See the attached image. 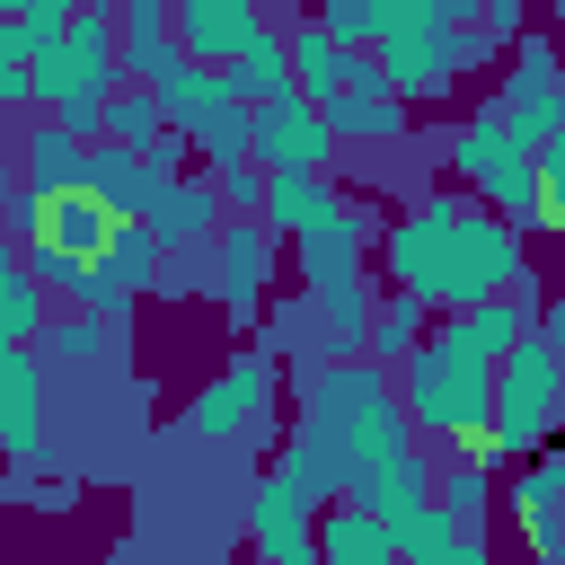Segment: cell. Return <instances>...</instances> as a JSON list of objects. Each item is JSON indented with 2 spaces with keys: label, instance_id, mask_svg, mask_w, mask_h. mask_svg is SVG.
I'll list each match as a JSON object with an SVG mask.
<instances>
[{
  "label": "cell",
  "instance_id": "8992f818",
  "mask_svg": "<svg viewBox=\"0 0 565 565\" xmlns=\"http://www.w3.org/2000/svg\"><path fill=\"white\" fill-rule=\"evenodd\" d=\"M327 494H344V486L327 477V459L300 450V441H282V459L265 468L256 512H247L256 565H318V512H327Z\"/></svg>",
  "mask_w": 565,
  "mask_h": 565
},
{
  "label": "cell",
  "instance_id": "3957f363",
  "mask_svg": "<svg viewBox=\"0 0 565 565\" xmlns=\"http://www.w3.org/2000/svg\"><path fill=\"white\" fill-rule=\"evenodd\" d=\"M291 441L318 450L327 477L362 494L388 459H406L415 415H406V397L388 388V362H327L318 380H300V424H291Z\"/></svg>",
  "mask_w": 565,
  "mask_h": 565
},
{
  "label": "cell",
  "instance_id": "2e32d148",
  "mask_svg": "<svg viewBox=\"0 0 565 565\" xmlns=\"http://www.w3.org/2000/svg\"><path fill=\"white\" fill-rule=\"evenodd\" d=\"M159 88V106H168V132H185V141H203L221 115H238L247 97L230 88V71H203V62H177L168 79H150Z\"/></svg>",
  "mask_w": 565,
  "mask_h": 565
},
{
  "label": "cell",
  "instance_id": "7402d4cb",
  "mask_svg": "<svg viewBox=\"0 0 565 565\" xmlns=\"http://www.w3.org/2000/svg\"><path fill=\"white\" fill-rule=\"evenodd\" d=\"M212 212H221V185H168L150 203V238L159 247H194V238H212Z\"/></svg>",
  "mask_w": 565,
  "mask_h": 565
},
{
  "label": "cell",
  "instance_id": "44dd1931",
  "mask_svg": "<svg viewBox=\"0 0 565 565\" xmlns=\"http://www.w3.org/2000/svg\"><path fill=\"white\" fill-rule=\"evenodd\" d=\"M79 177H88V150H79V132H71V124L26 132V185H35V194H71Z\"/></svg>",
  "mask_w": 565,
  "mask_h": 565
},
{
  "label": "cell",
  "instance_id": "9a60e30c",
  "mask_svg": "<svg viewBox=\"0 0 565 565\" xmlns=\"http://www.w3.org/2000/svg\"><path fill=\"white\" fill-rule=\"evenodd\" d=\"M265 35V0H177V44L194 62H238V44Z\"/></svg>",
  "mask_w": 565,
  "mask_h": 565
},
{
  "label": "cell",
  "instance_id": "1f68e13d",
  "mask_svg": "<svg viewBox=\"0 0 565 565\" xmlns=\"http://www.w3.org/2000/svg\"><path fill=\"white\" fill-rule=\"evenodd\" d=\"M35 9H53V18H79V9H106V0H35Z\"/></svg>",
  "mask_w": 565,
  "mask_h": 565
},
{
  "label": "cell",
  "instance_id": "5b68a950",
  "mask_svg": "<svg viewBox=\"0 0 565 565\" xmlns=\"http://www.w3.org/2000/svg\"><path fill=\"white\" fill-rule=\"evenodd\" d=\"M450 168L477 203H494L512 230H547V194H539V141H521V124L503 106H468V124L450 132Z\"/></svg>",
  "mask_w": 565,
  "mask_h": 565
},
{
  "label": "cell",
  "instance_id": "ffe728a7",
  "mask_svg": "<svg viewBox=\"0 0 565 565\" xmlns=\"http://www.w3.org/2000/svg\"><path fill=\"white\" fill-rule=\"evenodd\" d=\"M282 44H291V88H300V97H318V106H327V97L353 79V62H362V53H353L344 35H327L318 18H309V26H291Z\"/></svg>",
  "mask_w": 565,
  "mask_h": 565
},
{
  "label": "cell",
  "instance_id": "e0dca14e",
  "mask_svg": "<svg viewBox=\"0 0 565 565\" xmlns=\"http://www.w3.org/2000/svg\"><path fill=\"white\" fill-rule=\"evenodd\" d=\"M353 203L327 185V168H291V177H274L265 185V230L274 238H318V230H335Z\"/></svg>",
  "mask_w": 565,
  "mask_h": 565
},
{
  "label": "cell",
  "instance_id": "d6986e66",
  "mask_svg": "<svg viewBox=\"0 0 565 565\" xmlns=\"http://www.w3.org/2000/svg\"><path fill=\"white\" fill-rule=\"evenodd\" d=\"M318 565H406V556L371 503H327L318 512Z\"/></svg>",
  "mask_w": 565,
  "mask_h": 565
},
{
  "label": "cell",
  "instance_id": "30bf717a",
  "mask_svg": "<svg viewBox=\"0 0 565 565\" xmlns=\"http://www.w3.org/2000/svg\"><path fill=\"white\" fill-rule=\"evenodd\" d=\"M150 282H159V238H150V221H115V238L88 256V274H79V291H71V309H97V318H115V327H124V309H132Z\"/></svg>",
  "mask_w": 565,
  "mask_h": 565
},
{
  "label": "cell",
  "instance_id": "484cf974",
  "mask_svg": "<svg viewBox=\"0 0 565 565\" xmlns=\"http://www.w3.org/2000/svg\"><path fill=\"white\" fill-rule=\"evenodd\" d=\"M26 335H44V282L0 247V344H26Z\"/></svg>",
  "mask_w": 565,
  "mask_h": 565
},
{
  "label": "cell",
  "instance_id": "6da1fadb",
  "mask_svg": "<svg viewBox=\"0 0 565 565\" xmlns=\"http://www.w3.org/2000/svg\"><path fill=\"white\" fill-rule=\"evenodd\" d=\"M380 274L450 318V309L503 300L530 274V256H521V230L503 212H477L468 194H424L415 212H397L380 230Z\"/></svg>",
  "mask_w": 565,
  "mask_h": 565
},
{
  "label": "cell",
  "instance_id": "7a4b0ae2",
  "mask_svg": "<svg viewBox=\"0 0 565 565\" xmlns=\"http://www.w3.org/2000/svg\"><path fill=\"white\" fill-rule=\"evenodd\" d=\"M530 318L512 309V291L503 300H477V309H450L397 371H406V415L424 424V433H450V441H486L494 433V371H503V353H512V335H521Z\"/></svg>",
  "mask_w": 565,
  "mask_h": 565
},
{
  "label": "cell",
  "instance_id": "cb8c5ba5",
  "mask_svg": "<svg viewBox=\"0 0 565 565\" xmlns=\"http://www.w3.org/2000/svg\"><path fill=\"white\" fill-rule=\"evenodd\" d=\"M230 88L247 97V106H265V97H282L291 88V44L265 26V35H247L238 44V62H230Z\"/></svg>",
  "mask_w": 565,
  "mask_h": 565
},
{
  "label": "cell",
  "instance_id": "5bb4252c",
  "mask_svg": "<svg viewBox=\"0 0 565 565\" xmlns=\"http://www.w3.org/2000/svg\"><path fill=\"white\" fill-rule=\"evenodd\" d=\"M327 124H335V141H397L406 132V97L388 88L380 62H353V79L327 97Z\"/></svg>",
  "mask_w": 565,
  "mask_h": 565
},
{
  "label": "cell",
  "instance_id": "ba28073f",
  "mask_svg": "<svg viewBox=\"0 0 565 565\" xmlns=\"http://www.w3.org/2000/svg\"><path fill=\"white\" fill-rule=\"evenodd\" d=\"M274 388H282L274 344L265 353H238L221 380H203L185 397V433L194 441H256V433H274Z\"/></svg>",
  "mask_w": 565,
  "mask_h": 565
},
{
  "label": "cell",
  "instance_id": "4dcf8cb0",
  "mask_svg": "<svg viewBox=\"0 0 565 565\" xmlns=\"http://www.w3.org/2000/svg\"><path fill=\"white\" fill-rule=\"evenodd\" d=\"M212 185H221V203H230V212H265V185H274V168H265V159H238V168H221Z\"/></svg>",
  "mask_w": 565,
  "mask_h": 565
},
{
  "label": "cell",
  "instance_id": "8fae6325",
  "mask_svg": "<svg viewBox=\"0 0 565 565\" xmlns=\"http://www.w3.org/2000/svg\"><path fill=\"white\" fill-rule=\"evenodd\" d=\"M212 282H221V318H230V327H256L265 300H274V282H282L274 230H265V221H230L221 247H212Z\"/></svg>",
  "mask_w": 565,
  "mask_h": 565
},
{
  "label": "cell",
  "instance_id": "f1b7e54d",
  "mask_svg": "<svg viewBox=\"0 0 565 565\" xmlns=\"http://www.w3.org/2000/svg\"><path fill=\"white\" fill-rule=\"evenodd\" d=\"M512 503H521V512H539V503H565V433H556L539 459H521V477H512Z\"/></svg>",
  "mask_w": 565,
  "mask_h": 565
},
{
  "label": "cell",
  "instance_id": "9c48e42d",
  "mask_svg": "<svg viewBox=\"0 0 565 565\" xmlns=\"http://www.w3.org/2000/svg\"><path fill=\"white\" fill-rule=\"evenodd\" d=\"M247 150H256L274 177H291V168H327V159H335V124H327L318 97L282 88V97H265V106L247 115Z\"/></svg>",
  "mask_w": 565,
  "mask_h": 565
},
{
  "label": "cell",
  "instance_id": "4fadbf2b",
  "mask_svg": "<svg viewBox=\"0 0 565 565\" xmlns=\"http://www.w3.org/2000/svg\"><path fill=\"white\" fill-rule=\"evenodd\" d=\"M0 459L9 468L44 459V362L26 344H0Z\"/></svg>",
  "mask_w": 565,
  "mask_h": 565
},
{
  "label": "cell",
  "instance_id": "277c9868",
  "mask_svg": "<svg viewBox=\"0 0 565 565\" xmlns=\"http://www.w3.org/2000/svg\"><path fill=\"white\" fill-rule=\"evenodd\" d=\"M565 433V353H556V335L539 327H521L512 335V353H503V371H494V433L477 441V459L494 468V459H539L547 441Z\"/></svg>",
  "mask_w": 565,
  "mask_h": 565
},
{
  "label": "cell",
  "instance_id": "ac0fdd59",
  "mask_svg": "<svg viewBox=\"0 0 565 565\" xmlns=\"http://www.w3.org/2000/svg\"><path fill=\"white\" fill-rule=\"evenodd\" d=\"M115 221H124V212H115V203H106L97 185H71V194H44V212H35V238L88 265V256H97V247L115 238Z\"/></svg>",
  "mask_w": 565,
  "mask_h": 565
},
{
  "label": "cell",
  "instance_id": "52a82bcc",
  "mask_svg": "<svg viewBox=\"0 0 565 565\" xmlns=\"http://www.w3.org/2000/svg\"><path fill=\"white\" fill-rule=\"evenodd\" d=\"M371 62H380L388 88L415 106V97H450L477 62H494V35H486V26H450L441 9H415V18H397V26L371 44Z\"/></svg>",
  "mask_w": 565,
  "mask_h": 565
},
{
  "label": "cell",
  "instance_id": "603a6c76",
  "mask_svg": "<svg viewBox=\"0 0 565 565\" xmlns=\"http://www.w3.org/2000/svg\"><path fill=\"white\" fill-rule=\"evenodd\" d=\"M415 9H441V0H318V26L362 53V44H380V35H388L397 18H415Z\"/></svg>",
  "mask_w": 565,
  "mask_h": 565
},
{
  "label": "cell",
  "instance_id": "83f0119b",
  "mask_svg": "<svg viewBox=\"0 0 565 565\" xmlns=\"http://www.w3.org/2000/svg\"><path fill=\"white\" fill-rule=\"evenodd\" d=\"M26 97H35V35H26V18H9L0 26V115Z\"/></svg>",
  "mask_w": 565,
  "mask_h": 565
},
{
  "label": "cell",
  "instance_id": "d6a6232c",
  "mask_svg": "<svg viewBox=\"0 0 565 565\" xmlns=\"http://www.w3.org/2000/svg\"><path fill=\"white\" fill-rule=\"evenodd\" d=\"M547 335H556V353H565V300H547Z\"/></svg>",
  "mask_w": 565,
  "mask_h": 565
},
{
  "label": "cell",
  "instance_id": "f546056e",
  "mask_svg": "<svg viewBox=\"0 0 565 565\" xmlns=\"http://www.w3.org/2000/svg\"><path fill=\"white\" fill-rule=\"evenodd\" d=\"M486 486H494V468H486L477 450H468V468H450V477H441V503H450V521H459V530H477V521H486Z\"/></svg>",
  "mask_w": 565,
  "mask_h": 565
},
{
  "label": "cell",
  "instance_id": "d4e9b609",
  "mask_svg": "<svg viewBox=\"0 0 565 565\" xmlns=\"http://www.w3.org/2000/svg\"><path fill=\"white\" fill-rule=\"evenodd\" d=\"M106 132H115V150H159L168 141V106H159V88H115L106 97Z\"/></svg>",
  "mask_w": 565,
  "mask_h": 565
},
{
  "label": "cell",
  "instance_id": "836d02e7",
  "mask_svg": "<svg viewBox=\"0 0 565 565\" xmlns=\"http://www.w3.org/2000/svg\"><path fill=\"white\" fill-rule=\"evenodd\" d=\"M9 18H18V9H9V0H0V26H9Z\"/></svg>",
  "mask_w": 565,
  "mask_h": 565
},
{
  "label": "cell",
  "instance_id": "4316f807",
  "mask_svg": "<svg viewBox=\"0 0 565 565\" xmlns=\"http://www.w3.org/2000/svg\"><path fill=\"white\" fill-rule=\"evenodd\" d=\"M362 344H371V362H406V353L424 344V300H415V291H388V300L371 309V335H362Z\"/></svg>",
  "mask_w": 565,
  "mask_h": 565
},
{
  "label": "cell",
  "instance_id": "7c38bea8",
  "mask_svg": "<svg viewBox=\"0 0 565 565\" xmlns=\"http://www.w3.org/2000/svg\"><path fill=\"white\" fill-rule=\"evenodd\" d=\"M512 124H521V141H547V132H565V53L547 44V35H521L512 44V71H503V97H494Z\"/></svg>",
  "mask_w": 565,
  "mask_h": 565
}]
</instances>
